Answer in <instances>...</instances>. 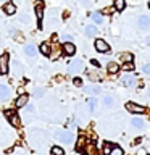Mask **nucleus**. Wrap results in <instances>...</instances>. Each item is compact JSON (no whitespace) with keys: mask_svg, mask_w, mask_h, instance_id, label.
<instances>
[{"mask_svg":"<svg viewBox=\"0 0 150 155\" xmlns=\"http://www.w3.org/2000/svg\"><path fill=\"white\" fill-rule=\"evenodd\" d=\"M110 150H111V145H110V144H105V145H103V153H105V155H108V153H110Z\"/></svg>","mask_w":150,"mask_h":155,"instance_id":"nucleus-30","label":"nucleus"},{"mask_svg":"<svg viewBox=\"0 0 150 155\" xmlns=\"http://www.w3.org/2000/svg\"><path fill=\"white\" fill-rule=\"evenodd\" d=\"M126 110L131 111V113H134V115H139V113H142V111H144V107L134 104V102H129V104H126Z\"/></svg>","mask_w":150,"mask_h":155,"instance_id":"nucleus-5","label":"nucleus"},{"mask_svg":"<svg viewBox=\"0 0 150 155\" xmlns=\"http://www.w3.org/2000/svg\"><path fill=\"white\" fill-rule=\"evenodd\" d=\"M86 91L89 92V94H99V92H100V86H97V84H89V86H86Z\"/></svg>","mask_w":150,"mask_h":155,"instance_id":"nucleus-18","label":"nucleus"},{"mask_svg":"<svg viewBox=\"0 0 150 155\" xmlns=\"http://www.w3.org/2000/svg\"><path fill=\"white\" fill-rule=\"evenodd\" d=\"M113 7H115L116 12H123L124 7H126V2H124V0H115V2H113Z\"/></svg>","mask_w":150,"mask_h":155,"instance_id":"nucleus-17","label":"nucleus"},{"mask_svg":"<svg viewBox=\"0 0 150 155\" xmlns=\"http://www.w3.org/2000/svg\"><path fill=\"white\" fill-rule=\"evenodd\" d=\"M86 155H95V149H94V145L87 144V147H86Z\"/></svg>","mask_w":150,"mask_h":155,"instance_id":"nucleus-28","label":"nucleus"},{"mask_svg":"<svg viewBox=\"0 0 150 155\" xmlns=\"http://www.w3.org/2000/svg\"><path fill=\"white\" fill-rule=\"evenodd\" d=\"M139 28L140 29H148L150 28V18L147 15H142V16L139 18Z\"/></svg>","mask_w":150,"mask_h":155,"instance_id":"nucleus-8","label":"nucleus"},{"mask_svg":"<svg viewBox=\"0 0 150 155\" xmlns=\"http://www.w3.org/2000/svg\"><path fill=\"white\" fill-rule=\"evenodd\" d=\"M95 48H97V52H100V53H108L110 52V45L103 41V39H97L95 41Z\"/></svg>","mask_w":150,"mask_h":155,"instance_id":"nucleus-4","label":"nucleus"},{"mask_svg":"<svg viewBox=\"0 0 150 155\" xmlns=\"http://www.w3.org/2000/svg\"><path fill=\"white\" fill-rule=\"evenodd\" d=\"M108 155H123V149L121 147H111Z\"/></svg>","mask_w":150,"mask_h":155,"instance_id":"nucleus-25","label":"nucleus"},{"mask_svg":"<svg viewBox=\"0 0 150 155\" xmlns=\"http://www.w3.org/2000/svg\"><path fill=\"white\" fill-rule=\"evenodd\" d=\"M50 153L52 155H65V150H63L61 147H58V145H55V147H52Z\"/></svg>","mask_w":150,"mask_h":155,"instance_id":"nucleus-22","label":"nucleus"},{"mask_svg":"<svg viewBox=\"0 0 150 155\" xmlns=\"http://www.w3.org/2000/svg\"><path fill=\"white\" fill-rule=\"evenodd\" d=\"M28 100H29V95H28V94H21V95L16 99V104H15V105H16L18 108H23V107H26Z\"/></svg>","mask_w":150,"mask_h":155,"instance_id":"nucleus-9","label":"nucleus"},{"mask_svg":"<svg viewBox=\"0 0 150 155\" xmlns=\"http://www.w3.org/2000/svg\"><path fill=\"white\" fill-rule=\"evenodd\" d=\"M13 68H15V73L19 76L21 74V71H23V66H21V63L19 61H13Z\"/></svg>","mask_w":150,"mask_h":155,"instance_id":"nucleus-24","label":"nucleus"},{"mask_svg":"<svg viewBox=\"0 0 150 155\" xmlns=\"http://www.w3.org/2000/svg\"><path fill=\"white\" fill-rule=\"evenodd\" d=\"M8 61H10V55L2 53L0 55V74H7L8 73Z\"/></svg>","mask_w":150,"mask_h":155,"instance_id":"nucleus-3","label":"nucleus"},{"mask_svg":"<svg viewBox=\"0 0 150 155\" xmlns=\"http://www.w3.org/2000/svg\"><path fill=\"white\" fill-rule=\"evenodd\" d=\"M145 42H147V45H150V36H148L147 39H145Z\"/></svg>","mask_w":150,"mask_h":155,"instance_id":"nucleus-39","label":"nucleus"},{"mask_svg":"<svg viewBox=\"0 0 150 155\" xmlns=\"http://www.w3.org/2000/svg\"><path fill=\"white\" fill-rule=\"evenodd\" d=\"M71 39H73V37L70 36V34H65V36H63V41H65V42H70Z\"/></svg>","mask_w":150,"mask_h":155,"instance_id":"nucleus-35","label":"nucleus"},{"mask_svg":"<svg viewBox=\"0 0 150 155\" xmlns=\"http://www.w3.org/2000/svg\"><path fill=\"white\" fill-rule=\"evenodd\" d=\"M86 34H87L89 37L95 36V34H97V28L92 26V24H87V26H86Z\"/></svg>","mask_w":150,"mask_h":155,"instance_id":"nucleus-19","label":"nucleus"},{"mask_svg":"<svg viewBox=\"0 0 150 155\" xmlns=\"http://www.w3.org/2000/svg\"><path fill=\"white\" fill-rule=\"evenodd\" d=\"M3 12L7 13V15H15V13H16V7H15L13 2H8V3H5Z\"/></svg>","mask_w":150,"mask_h":155,"instance_id":"nucleus-12","label":"nucleus"},{"mask_svg":"<svg viewBox=\"0 0 150 155\" xmlns=\"http://www.w3.org/2000/svg\"><path fill=\"white\" fill-rule=\"evenodd\" d=\"M106 70H108V73H111V74H115V73L119 71V65L116 61H110L108 66H106Z\"/></svg>","mask_w":150,"mask_h":155,"instance_id":"nucleus-15","label":"nucleus"},{"mask_svg":"<svg viewBox=\"0 0 150 155\" xmlns=\"http://www.w3.org/2000/svg\"><path fill=\"white\" fill-rule=\"evenodd\" d=\"M41 52H42V55H45V57H48V55H50V45H48L47 42H44V44H41Z\"/></svg>","mask_w":150,"mask_h":155,"instance_id":"nucleus-20","label":"nucleus"},{"mask_svg":"<svg viewBox=\"0 0 150 155\" xmlns=\"http://www.w3.org/2000/svg\"><path fill=\"white\" fill-rule=\"evenodd\" d=\"M24 53H26L28 57H34L37 53V48H36V45H32V44H29V45H26L24 47Z\"/></svg>","mask_w":150,"mask_h":155,"instance_id":"nucleus-14","label":"nucleus"},{"mask_svg":"<svg viewBox=\"0 0 150 155\" xmlns=\"http://www.w3.org/2000/svg\"><path fill=\"white\" fill-rule=\"evenodd\" d=\"M58 137H60V142H65V144H71L73 140H74V136H73V133H70V131L61 133Z\"/></svg>","mask_w":150,"mask_h":155,"instance_id":"nucleus-6","label":"nucleus"},{"mask_svg":"<svg viewBox=\"0 0 150 155\" xmlns=\"http://www.w3.org/2000/svg\"><path fill=\"white\" fill-rule=\"evenodd\" d=\"M8 97H10V89L7 86L0 84V100H8Z\"/></svg>","mask_w":150,"mask_h":155,"instance_id":"nucleus-10","label":"nucleus"},{"mask_svg":"<svg viewBox=\"0 0 150 155\" xmlns=\"http://www.w3.org/2000/svg\"><path fill=\"white\" fill-rule=\"evenodd\" d=\"M5 116H7L8 121L15 126V128H19V126H21V121H19V116H18L16 111H13V110H7V111H5Z\"/></svg>","mask_w":150,"mask_h":155,"instance_id":"nucleus-2","label":"nucleus"},{"mask_svg":"<svg viewBox=\"0 0 150 155\" xmlns=\"http://www.w3.org/2000/svg\"><path fill=\"white\" fill-rule=\"evenodd\" d=\"M92 21L97 23V24H100L102 21H103V16H102L100 13H92Z\"/></svg>","mask_w":150,"mask_h":155,"instance_id":"nucleus-23","label":"nucleus"},{"mask_svg":"<svg viewBox=\"0 0 150 155\" xmlns=\"http://www.w3.org/2000/svg\"><path fill=\"white\" fill-rule=\"evenodd\" d=\"M84 70V61L81 60V58H76V60H73L70 63V68H68V71L71 73V74H77V73H81Z\"/></svg>","mask_w":150,"mask_h":155,"instance_id":"nucleus-1","label":"nucleus"},{"mask_svg":"<svg viewBox=\"0 0 150 155\" xmlns=\"http://www.w3.org/2000/svg\"><path fill=\"white\" fill-rule=\"evenodd\" d=\"M137 155H147V152H145V149H140L137 152Z\"/></svg>","mask_w":150,"mask_h":155,"instance_id":"nucleus-36","label":"nucleus"},{"mask_svg":"<svg viewBox=\"0 0 150 155\" xmlns=\"http://www.w3.org/2000/svg\"><path fill=\"white\" fill-rule=\"evenodd\" d=\"M34 95H36V97H42L44 95V89H37L36 92H34Z\"/></svg>","mask_w":150,"mask_h":155,"instance_id":"nucleus-34","label":"nucleus"},{"mask_svg":"<svg viewBox=\"0 0 150 155\" xmlns=\"http://www.w3.org/2000/svg\"><path fill=\"white\" fill-rule=\"evenodd\" d=\"M73 82H74V86H82L81 78H74V79H73Z\"/></svg>","mask_w":150,"mask_h":155,"instance_id":"nucleus-32","label":"nucleus"},{"mask_svg":"<svg viewBox=\"0 0 150 155\" xmlns=\"http://www.w3.org/2000/svg\"><path fill=\"white\" fill-rule=\"evenodd\" d=\"M148 155H150V153H148Z\"/></svg>","mask_w":150,"mask_h":155,"instance_id":"nucleus-41","label":"nucleus"},{"mask_svg":"<svg viewBox=\"0 0 150 155\" xmlns=\"http://www.w3.org/2000/svg\"><path fill=\"white\" fill-rule=\"evenodd\" d=\"M148 99H150V92H148Z\"/></svg>","mask_w":150,"mask_h":155,"instance_id":"nucleus-40","label":"nucleus"},{"mask_svg":"<svg viewBox=\"0 0 150 155\" xmlns=\"http://www.w3.org/2000/svg\"><path fill=\"white\" fill-rule=\"evenodd\" d=\"M132 53L131 52H124V53H121L119 55V61H123V63H132Z\"/></svg>","mask_w":150,"mask_h":155,"instance_id":"nucleus-13","label":"nucleus"},{"mask_svg":"<svg viewBox=\"0 0 150 155\" xmlns=\"http://www.w3.org/2000/svg\"><path fill=\"white\" fill-rule=\"evenodd\" d=\"M142 71H144V73H147V74H150V63H147V65L142 68Z\"/></svg>","mask_w":150,"mask_h":155,"instance_id":"nucleus-33","label":"nucleus"},{"mask_svg":"<svg viewBox=\"0 0 150 155\" xmlns=\"http://www.w3.org/2000/svg\"><path fill=\"white\" fill-rule=\"evenodd\" d=\"M63 52L66 53V55H74L76 53V45L71 42H65L63 44Z\"/></svg>","mask_w":150,"mask_h":155,"instance_id":"nucleus-7","label":"nucleus"},{"mask_svg":"<svg viewBox=\"0 0 150 155\" xmlns=\"http://www.w3.org/2000/svg\"><path fill=\"white\" fill-rule=\"evenodd\" d=\"M113 10H115V7H113V8H106V10H105V13H106V15H110L111 12H113Z\"/></svg>","mask_w":150,"mask_h":155,"instance_id":"nucleus-38","label":"nucleus"},{"mask_svg":"<svg viewBox=\"0 0 150 155\" xmlns=\"http://www.w3.org/2000/svg\"><path fill=\"white\" fill-rule=\"evenodd\" d=\"M131 124H132L134 128H144V120H140V118H132Z\"/></svg>","mask_w":150,"mask_h":155,"instance_id":"nucleus-21","label":"nucleus"},{"mask_svg":"<svg viewBox=\"0 0 150 155\" xmlns=\"http://www.w3.org/2000/svg\"><path fill=\"white\" fill-rule=\"evenodd\" d=\"M103 105L105 107H111V105H113V97H110V95L103 97Z\"/></svg>","mask_w":150,"mask_h":155,"instance_id":"nucleus-27","label":"nucleus"},{"mask_svg":"<svg viewBox=\"0 0 150 155\" xmlns=\"http://www.w3.org/2000/svg\"><path fill=\"white\" fill-rule=\"evenodd\" d=\"M26 111H34V107L32 105H26Z\"/></svg>","mask_w":150,"mask_h":155,"instance_id":"nucleus-37","label":"nucleus"},{"mask_svg":"<svg viewBox=\"0 0 150 155\" xmlns=\"http://www.w3.org/2000/svg\"><path fill=\"white\" fill-rule=\"evenodd\" d=\"M36 16L39 19V23H41V19L44 18V5L42 3H37L36 5Z\"/></svg>","mask_w":150,"mask_h":155,"instance_id":"nucleus-16","label":"nucleus"},{"mask_svg":"<svg viewBox=\"0 0 150 155\" xmlns=\"http://www.w3.org/2000/svg\"><path fill=\"white\" fill-rule=\"evenodd\" d=\"M95 105H97V100L95 99H89V102H87V108H89L90 111L95 110Z\"/></svg>","mask_w":150,"mask_h":155,"instance_id":"nucleus-26","label":"nucleus"},{"mask_svg":"<svg viewBox=\"0 0 150 155\" xmlns=\"http://www.w3.org/2000/svg\"><path fill=\"white\" fill-rule=\"evenodd\" d=\"M123 68H124L126 71H132V70H134V65H132V63H126Z\"/></svg>","mask_w":150,"mask_h":155,"instance_id":"nucleus-31","label":"nucleus"},{"mask_svg":"<svg viewBox=\"0 0 150 155\" xmlns=\"http://www.w3.org/2000/svg\"><path fill=\"white\" fill-rule=\"evenodd\" d=\"M123 84L124 86H134L135 84V76L134 74H124L123 76Z\"/></svg>","mask_w":150,"mask_h":155,"instance_id":"nucleus-11","label":"nucleus"},{"mask_svg":"<svg viewBox=\"0 0 150 155\" xmlns=\"http://www.w3.org/2000/svg\"><path fill=\"white\" fill-rule=\"evenodd\" d=\"M84 144H86V139H84V137H79V140H77V145H76V150H82Z\"/></svg>","mask_w":150,"mask_h":155,"instance_id":"nucleus-29","label":"nucleus"}]
</instances>
